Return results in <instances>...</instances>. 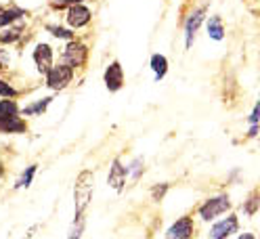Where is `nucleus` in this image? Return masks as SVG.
Returning <instances> with one entry per match:
<instances>
[{
    "label": "nucleus",
    "instance_id": "1",
    "mask_svg": "<svg viewBox=\"0 0 260 239\" xmlns=\"http://www.w3.org/2000/svg\"><path fill=\"white\" fill-rule=\"evenodd\" d=\"M92 187H94V177L90 170H84L78 174L76 187H74V199H76V216L80 218L82 212L86 210V206L92 197Z\"/></svg>",
    "mask_w": 260,
    "mask_h": 239
},
{
    "label": "nucleus",
    "instance_id": "2",
    "mask_svg": "<svg viewBox=\"0 0 260 239\" xmlns=\"http://www.w3.org/2000/svg\"><path fill=\"white\" fill-rule=\"evenodd\" d=\"M74 80V70L70 65H53L46 72V86L53 90H63Z\"/></svg>",
    "mask_w": 260,
    "mask_h": 239
},
{
    "label": "nucleus",
    "instance_id": "3",
    "mask_svg": "<svg viewBox=\"0 0 260 239\" xmlns=\"http://www.w3.org/2000/svg\"><path fill=\"white\" fill-rule=\"evenodd\" d=\"M86 57H88V49H86V44L70 40V44L65 46L63 61H65V65H70L72 70L82 67L84 63H86Z\"/></svg>",
    "mask_w": 260,
    "mask_h": 239
},
{
    "label": "nucleus",
    "instance_id": "4",
    "mask_svg": "<svg viewBox=\"0 0 260 239\" xmlns=\"http://www.w3.org/2000/svg\"><path fill=\"white\" fill-rule=\"evenodd\" d=\"M229 208H231V201H229V197H226V195L212 197V199H208V201L202 206V208H200V216H202L204 220H212V218L224 214Z\"/></svg>",
    "mask_w": 260,
    "mask_h": 239
},
{
    "label": "nucleus",
    "instance_id": "5",
    "mask_svg": "<svg viewBox=\"0 0 260 239\" xmlns=\"http://www.w3.org/2000/svg\"><path fill=\"white\" fill-rule=\"evenodd\" d=\"M206 9H208V5H204V7H200V9H195V11L189 15L187 23H185V38H187V49H191V42H193L195 34H198V29H200V25H202V21H204V17H206Z\"/></svg>",
    "mask_w": 260,
    "mask_h": 239
},
{
    "label": "nucleus",
    "instance_id": "6",
    "mask_svg": "<svg viewBox=\"0 0 260 239\" xmlns=\"http://www.w3.org/2000/svg\"><path fill=\"white\" fill-rule=\"evenodd\" d=\"M90 9H86L84 5H72L70 11H68V23L74 27V29H80V27H84L90 23Z\"/></svg>",
    "mask_w": 260,
    "mask_h": 239
},
{
    "label": "nucleus",
    "instance_id": "7",
    "mask_svg": "<svg viewBox=\"0 0 260 239\" xmlns=\"http://www.w3.org/2000/svg\"><path fill=\"white\" fill-rule=\"evenodd\" d=\"M124 84V70L118 61H113L111 65L105 70V86L111 90V92H116L120 90Z\"/></svg>",
    "mask_w": 260,
    "mask_h": 239
},
{
    "label": "nucleus",
    "instance_id": "8",
    "mask_svg": "<svg viewBox=\"0 0 260 239\" xmlns=\"http://www.w3.org/2000/svg\"><path fill=\"white\" fill-rule=\"evenodd\" d=\"M237 233V216H226L224 220L216 222L210 231V239H226L229 235Z\"/></svg>",
    "mask_w": 260,
    "mask_h": 239
},
{
    "label": "nucleus",
    "instance_id": "9",
    "mask_svg": "<svg viewBox=\"0 0 260 239\" xmlns=\"http://www.w3.org/2000/svg\"><path fill=\"white\" fill-rule=\"evenodd\" d=\"M34 61H36L38 72L46 74L48 70L53 67V49L48 44H38L36 51H34Z\"/></svg>",
    "mask_w": 260,
    "mask_h": 239
},
{
    "label": "nucleus",
    "instance_id": "10",
    "mask_svg": "<svg viewBox=\"0 0 260 239\" xmlns=\"http://www.w3.org/2000/svg\"><path fill=\"white\" fill-rule=\"evenodd\" d=\"M193 235V222L191 218H181L168 229V239H189Z\"/></svg>",
    "mask_w": 260,
    "mask_h": 239
},
{
    "label": "nucleus",
    "instance_id": "11",
    "mask_svg": "<svg viewBox=\"0 0 260 239\" xmlns=\"http://www.w3.org/2000/svg\"><path fill=\"white\" fill-rule=\"evenodd\" d=\"M107 183H109L111 189H116V191H122V189H124V183H126V168L120 164V159H113L111 170H109V177H107Z\"/></svg>",
    "mask_w": 260,
    "mask_h": 239
},
{
    "label": "nucleus",
    "instance_id": "12",
    "mask_svg": "<svg viewBox=\"0 0 260 239\" xmlns=\"http://www.w3.org/2000/svg\"><path fill=\"white\" fill-rule=\"evenodd\" d=\"M23 15H25V13H23L21 9H17V7H3V5H0V27L13 23L15 19L23 17Z\"/></svg>",
    "mask_w": 260,
    "mask_h": 239
},
{
    "label": "nucleus",
    "instance_id": "13",
    "mask_svg": "<svg viewBox=\"0 0 260 239\" xmlns=\"http://www.w3.org/2000/svg\"><path fill=\"white\" fill-rule=\"evenodd\" d=\"M15 116H19L17 103H15V101H9V99L0 101V126L7 124V122H9L11 118H15Z\"/></svg>",
    "mask_w": 260,
    "mask_h": 239
},
{
    "label": "nucleus",
    "instance_id": "14",
    "mask_svg": "<svg viewBox=\"0 0 260 239\" xmlns=\"http://www.w3.org/2000/svg\"><path fill=\"white\" fill-rule=\"evenodd\" d=\"M151 67L155 72V78L161 80V78L166 76V72H168V59L164 55H153L151 57Z\"/></svg>",
    "mask_w": 260,
    "mask_h": 239
},
{
    "label": "nucleus",
    "instance_id": "15",
    "mask_svg": "<svg viewBox=\"0 0 260 239\" xmlns=\"http://www.w3.org/2000/svg\"><path fill=\"white\" fill-rule=\"evenodd\" d=\"M25 122L19 118V116H15V118H11L7 124H3L0 126V132H25Z\"/></svg>",
    "mask_w": 260,
    "mask_h": 239
},
{
    "label": "nucleus",
    "instance_id": "16",
    "mask_svg": "<svg viewBox=\"0 0 260 239\" xmlns=\"http://www.w3.org/2000/svg\"><path fill=\"white\" fill-rule=\"evenodd\" d=\"M208 34L214 40H222L224 38V27H222V19L220 17H212L208 21Z\"/></svg>",
    "mask_w": 260,
    "mask_h": 239
},
{
    "label": "nucleus",
    "instance_id": "17",
    "mask_svg": "<svg viewBox=\"0 0 260 239\" xmlns=\"http://www.w3.org/2000/svg\"><path fill=\"white\" fill-rule=\"evenodd\" d=\"M48 103H51V99L38 101V103H34V105L25 107V109H23V114H25V116H38V114H42V111H44V109L48 107Z\"/></svg>",
    "mask_w": 260,
    "mask_h": 239
},
{
    "label": "nucleus",
    "instance_id": "18",
    "mask_svg": "<svg viewBox=\"0 0 260 239\" xmlns=\"http://www.w3.org/2000/svg\"><path fill=\"white\" fill-rule=\"evenodd\" d=\"M19 36H21V27H11V29H7V31H5V34H0V42L7 44V42L17 40Z\"/></svg>",
    "mask_w": 260,
    "mask_h": 239
},
{
    "label": "nucleus",
    "instance_id": "19",
    "mask_svg": "<svg viewBox=\"0 0 260 239\" xmlns=\"http://www.w3.org/2000/svg\"><path fill=\"white\" fill-rule=\"evenodd\" d=\"M48 31L57 38H63V40H74V31H68L63 27H57V25H48Z\"/></svg>",
    "mask_w": 260,
    "mask_h": 239
},
{
    "label": "nucleus",
    "instance_id": "20",
    "mask_svg": "<svg viewBox=\"0 0 260 239\" xmlns=\"http://www.w3.org/2000/svg\"><path fill=\"white\" fill-rule=\"evenodd\" d=\"M34 172H36V166H29L27 172H23V177L17 181V185H15V187H17V189H19V187H27V185L31 183V179H34Z\"/></svg>",
    "mask_w": 260,
    "mask_h": 239
},
{
    "label": "nucleus",
    "instance_id": "21",
    "mask_svg": "<svg viewBox=\"0 0 260 239\" xmlns=\"http://www.w3.org/2000/svg\"><path fill=\"white\" fill-rule=\"evenodd\" d=\"M0 97H17V90L5 80H0Z\"/></svg>",
    "mask_w": 260,
    "mask_h": 239
},
{
    "label": "nucleus",
    "instance_id": "22",
    "mask_svg": "<svg viewBox=\"0 0 260 239\" xmlns=\"http://www.w3.org/2000/svg\"><path fill=\"white\" fill-rule=\"evenodd\" d=\"M166 189H168V185H161V187H155V189L151 191V195H153V199H161V197H164V193H166Z\"/></svg>",
    "mask_w": 260,
    "mask_h": 239
},
{
    "label": "nucleus",
    "instance_id": "23",
    "mask_svg": "<svg viewBox=\"0 0 260 239\" xmlns=\"http://www.w3.org/2000/svg\"><path fill=\"white\" fill-rule=\"evenodd\" d=\"M256 208H258V197L252 195V197H250V203H248V208H246V212H248V214H256Z\"/></svg>",
    "mask_w": 260,
    "mask_h": 239
},
{
    "label": "nucleus",
    "instance_id": "24",
    "mask_svg": "<svg viewBox=\"0 0 260 239\" xmlns=\"http://www.w3.org/2000/svg\"><path fill=\"white\" fill-rule=\"evenodd\" d=\"M63 3H65V5H78V3H82V0H59V7H61Z\"/></svg>",
    "mask_w": 260,
    "mask_h": 239
},
{
    "label": "nucleus",
    "instance_id": "25",
    "mask_svg": "<svg viewBox=\"0 0 260 239\" xmlns=\"http://www.w3.org/2000/svg\"><path fill=\"white\" fill-rule=\"evenodd\" d=\"M250 122H252V124H256V122H258V105L254 107V114H252V118H250Z\"/></svg>",
    "mask_w": 260,
    "mask_h": 239
},
{
    "label": "nucleus",
    "instance_id": "26",
    "mask_svg": "<svg viewBox=\"0 0 260 239\" xmlns=\"http://www.w3.org/2000/svg\"><path fill=\"white\" fill-rule=\"evenodd\" d=\"M239 239H256V237H254V235H252V233H243V235H241V237H239Z\"/></svg>",
    "mask_w": 260,
    "mask_h": 239
},
{
    "label": "nucleus",
    "instance_id": "27",
    "mask_svg": "<svg viewBox=\"0 0 260 239\" xmlns=\"http://www.w3.org/2000/svg\"><path fill=\"white\" fill-rule=\"evenodd\" d=\"M3 170H5V168H3V164H0V177H3Z\"/></svg>",
    "mask_w": 260,
    "mask_h": 239
}]
</instances>
